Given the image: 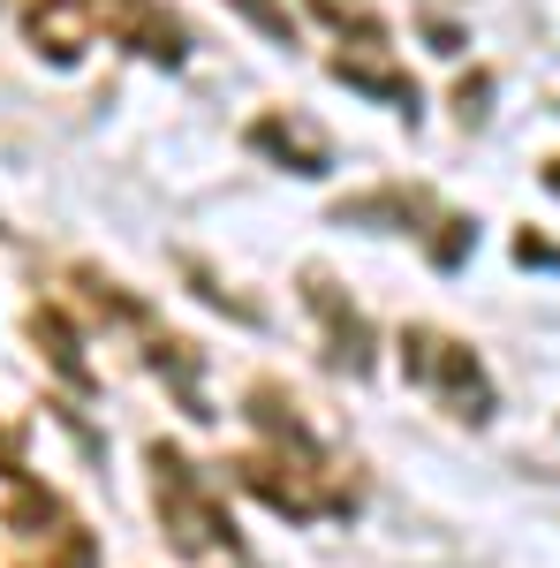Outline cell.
<instances>
[{
	"instance_id": "3957f363",
	"label": "cell",
	"mask_w": 560,
	"mask_h": 568,
	"mask_svg": "<svg viewBox=\"0 0 560 568\" xmlns=\"http://www.w3.org/2000/svg\"><path fill=\"white\" fill-rule=\"evenodd\" d=\"M144 478H152V516H160V530H167V546L182 554V561L197 568H251V546H243V530H235V516L220 508V493L205 485V470L174 447V439H152L144 447Z\"/></svg>"
},
{
	"instance_id": "52a82bcc",
	"label": "cell",
	"mask_w": 560,
	"mask_h": 568,
	"mask_svg": "<svg viewBox=\"0 0 560 568\" xmlns=\"http://www.w3.org/2000/svg\"><path fill=\"white\" fill-rule=\"evenodd\" d=\"M303 304L318 318V334H326V356H334V372L348 379H364L371 364H379V334H371V318L348 304V288L334 273H318V265H303Z\"/></svg>"
},
{
	"instance_id": "7c38bea8",
	"label": "cell",
	"mask_w": 560,
	"mask_h": 568,
	"mask_svg": "<svg viewBox=\"0 0 560 568\" xmlns=\"http://www.w3.org/2000/svg\"><path fill=\"white\" fill-rule=\"evenodd\" d=\"M227 8H235L251 31H265V39L281 45V53H296V16H288L281 0H227Z\"/></svg>"
},
{
	"instance_id": "5bb4252c",
	"label": "cell",
	"mask_w": 560,
	"mask_h": 568,
	"mask_svg": "<svg viewBox=\"0 0 560 568\" xmlns=\"http://www.w3.org/2000/svg\"><path fill=\"white\" fill-rule=\"evenodd\" d=\"M538 182H546V190L560 197V160H546V168H538Z\"/></svg>"
},
{
	"instance_id": "30bf717a",
	"label": "cell",
	"mask_w": 560,
	"mask_h": 568,
	"mask_svg": "<svg viewBox=\"0 0 560 568\" xmlns=\"http://www.w3.org/2000/svg\"><path fill=\"white\" fill-rule=\"evenodd\" d=\"M31 342L45 349V364H53V372H61L69 387H84V394L99 387V379H91V364H84V334H77V326H69V318H61L53 304L31 311Z\"/></svg>"
},
{
	"instance_id": "7a4b0ae2",
	"label": "cell",
	"mask_w": 560,
	"mask_h": 568,
	"mask_svg": "<svg viewBox=\"0 0 560 568\" xmlns=\"http://www.w3.org/2000/svg\"><path fill=\"white\" fill-rule=\"evenodd\" d=\"M23 31L45 61H77L91 39H122L130 53H152V61H182L190 39L160 0H23Z\"/></svg>"
},
{
	"instance_id": "4fadbf2b",
	"label": "cell",
	"mask_w": 560,
	"mask_h": 568,
	"mask_svg": "<svg viewBox=\"0 0 560 568\" xmlns=\"http://www.w3.org/2000/svg\"><path fill=\"white\" fill-rule=\"evenodd\" d=\"M0 478H8V485L31 478V463H23V439H16V425H8V417H0Z\"/></svg>"
},
{
	"instance_id": "277c9868",
	"label": "cell",
	"mask_w": 560,
	"mask_h": 568,
	"mask_svg": "<svg viewBox=\"0 0 560 568\" xmlns=\"http://www.w3.org/2000/svg\"><path fill=\"white\" fill-rule=\"evenodd\" d=\"M401 372H409L455 425H492V409H500V387H492V372L477 364V349L462 342V334L425 326V318L401 326Z\"/></svg>"
},
{
	"instance_id": "5b68a950",
	"label": "cell",
	"mask_w": 560,
	"mask_h": 568,
	"mask_svg": "<svg viewBox=\"0 0 560 568\" xmlns=\"http://www.w3.org/2000/svg\"><path fill=\"white\" fill-rule=\"evenodd\" d=\"M342 227H394V235H425V258L431 265H462L477 243L470 213H447L425 182H379V190H356L334 205Z\"/></svg>"
},
{
	"instance_id": "8992f818",
	"label": "cell",
	"mask_w": 560,
	"mask_h": 568,
	"mask_svg": "<svg viewBox=\"0 0 560 568\" xmlns=\"http://www.w3.org/2000/svg\"><path fill=\"white\" fill-rule=\"evenodd\" d=\"M8 530H16V546H31V561H45V568H99L91 524L39 478H23L8 493Z\"/></svg>"
},
{
	"instance_id": "9c48e42d",
	"label": "cell",
	"mask_w": 560,
	"mask_h": 568,
	"mask_svg": "<svg viewBox=\"0 0 560 568\" xmlns=\"http://www.w3.org/2000/svg\"><path fill=\"white\" fill-rule=\"evenodd\" d=\"M334 77H342L348 91H364V99H394V106L417 122V77H409L401 61H387V45H342V53H334Z\"/></svg>"
},
{
	"instance_id": "6da1fadb",
	"label": "cell",
	"mask_w": 560,
	"mask_h": 568,
	"mask_svg": "<svg viewBox=\"0 0 560 568\" xmlns=\"http://www.w3.org/2000/svg\"><path fill=\"white\" fill-rule=\"evenodd\" d=\"M251 425H258V447L227 463L243 493H258L265 508L288 516V524H326V516L342 524V516H356L364 478L310 433V417H303L296 394L273 387V379H251Z\"/></svg>"
},
{
	"instance_id": "ba28073f",
	"label": "cell",
	"mask_w": 560,
	"mask_h": 568,
	"mask_svg": "<svg viewBox=\"0 0 560 568\" xmlns=\"http://www.w3.org/2000/svg\"><path fill=\"white\" fill-rule=\"evenodd\" d=\"M243 136L258 144L273 168H288V175H326V168H334V144H326V130H310L296 106H265V114H258Z\"/></svg>"
},
{
	"instance_id": "8fae6325",
	"label": "cell",
	"mask_w": 560,
	"mask_h": 568,
	"mask_svg": "<svg viewBox=\"0 0 560 568\" xmlns=\"http://www.w3.org/2000/svg\"><path fill=\"white\" fill-rule=\"evenodd\" d=\"M326 31H342V39L356 45H387V8L379 0H303Z\"/></svg>"
}]
</instances>
